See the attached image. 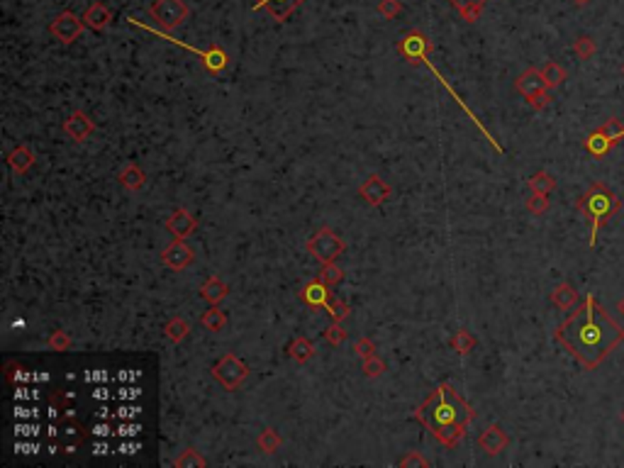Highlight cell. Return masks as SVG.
<instances>
[{"mask_svg": "<svg viewBox=\"0 0 624 468\" xmlns=\"http://www.w3.org/2000/svg\"><path fill=\"white\" fill-rule=\"evenodd\" d=\"M554 337L585 371H595L624 342V327L610 317L595 293H590L585 302L566 317Z\"/></svg>", "mask_w": 624, "mask_h": 468, "instance_id": "6da1fadb", "label": "cell"}, {"mask_svg": "<svg viewBox=\"0 0 624 468\" xmlns=\"http://www.w3.org/2000/svg\"><path fill=\"white\" fill-rule=\"evenodd\" d=\"M420 417L424 420V425L444 441V444H456L464 434V430L471 422V410L459 395L453 393L449 386H442L432 398L427 400V405L420 410Z\"/></svg>", "mask_w": 624, "mask_h": 468, "instance_id": "7a4b0ae2", "label": "cell"}, {"mask_svg": "<svg viewBox=\"0 0 624 468\" xmlns=\"http://www.w3.org/2000/svg\"><path fill=\"white\" fill-rule=\"evenodd\" d=\"M578 210L583 212L588 222H590V247H595L598 234L603 227L610 225L612 217L619 215L622 210V200L612 193L605 183H592L585 193L578 198Z\"/></svg>", "mask_w": 624, "mask_h": 468, "instance_id": "3957f363", "label": "cell"}, {"mask_svg": "<svg viewBox=\"0 0 624 468\" xmlns=\"http://www.w3.org/2000/svg\"><path fill=\"white\" fill-rule=\"evenodd\" d=\"M619 140H624V124L619 118H610L603 127H598L595 132H590L585 140V149L590 151L595 159H603L610 154L612 146L619 144Z\"/></svg>", "mask_w": 624, "mask_h": 468, "instance_id": "277c9868", "label": "cell"}, {"mask_svg": "<svg viewBox=\"0 0 624 468\" xmlns=\"http://www.w3.org/2000/svg\"><path fill=\"white\" fill-rule=\"evenodd\" d=\"M151 15L159 20L161 27L173 30L188 17V8L183 0H156L151 5Z\"/></svg>", "mask_w": 624, "mask_h": 468, "instance_id": "5b68a950", "label": "cell"}, {"mask_svg": "<svg viewBox=\"0 0 624 468\" xmlns=\"http://www.w3.org/2000/svg\"><path fill=\"white\" fill-rule=\"evenodd\" d=\"M80 32H83V20H78L74 12H64L52 22V34L64 44H71Z\"/></svg>", "mask_w": 624, "mask_h": 468, "instance_id": "8992f818", "label": "cell"}, {"mask_svg": "<svg viewBox=\"0 0 624 468\" xmlns=\"http://www.w3.org/2000/svg\"><path fill=\"white\" fill-rule=\"evenodd\" d=\"M515 88H517V91L522 93L527 100H532V98H537V96H541V93L549 91L546 83H544V78H541V71H537V69L524 71V74L517 78V83H515Z\"/></svg>", "mask_w": 624, "mask_h": 468, "instance_id": "52a82bcc", "label": "cell"}, {"mask_svg": "<svg viewBox=\"0 0 624 468\" xmlns=\"http://www.w3.org/2000/svg\"><path fill=\"white\" fill-rule=\"evenodd\" d=\"M310 252L315 254L320 261H332L336 254L342 252V242H339L334 234H330V232H322V234H317V237L310 242Z\"/></svg>", "mask_w": 624, "mask_h": 468, "instance_id": "ba28073f", "label": "cell"}, {"mask_svg": "<svg viewBox=\"0 0 624 468\" xmlns=\"http://www.w3.org/2000/svg\"><path fill=\"white\" fill-rule=\"evenodd\" d=\"M300 3H305V0H254L251 5L263 8V10H268V15H273V20L286 22L288 15L300 5Z\"/></svg>", "mask_w": 624, "mask_h": 468, "instance_id": "9c48e42d", "label": "cell"}, {"mask_svg": "<svg viewBox=\"0 0 624 468\" xmlns=\"http://www.w3.org/2000/svg\"><path fill=\"white\" fill-rule=\"evenodd\" d=\"M480 447L486 449L488 454H500L502 449L507 447V434L495 425L488 427V430L480 434Z\"/></svg>", "mask_w": 624, "mask_h": 468, "instance_id": "30bf717a", "label": "cell"}, {"mask_svg": "<svg viewBox=\"0 0 624 468\" xmlns=\"http://www.w3.org/2000/svg\"><path fill=\"white\" fill-rule=\"evenodd\" d=\"M551 302H554L559 310H573V307L578 305L576 288L568 283H561L559 288H554V293H551Z\"/></svg>", "mask_w": 624, "mask_h": 468, "instance_id": "8fae6325", "label": "cell"}, {"mask_svg": "<svg viewBox=\"0 0 624 468\" xmlns=\"http://www.w3.org/2000/svg\"><path fill=\"white\" fill-rule=\"evenodd\" d=\"M361 193L366 195V200H368V203L378 205V203H383V200L388 198V193H390V190H388V186H385L378 176H371V178H368V181H366V186H363V188H361Z\"/></svg>", "mask_w": 624, "mask_h": 468, "instance_id": "7c38bea8", "label": "cell"}, {"mask_svg": "<svg viewBox=\"0 0 624 468\" xmlns=\"http://www.w3.org/2000/svg\"><path fill=\"white\" fill-rule=\"evenodd\" d=\"M83 22L93 30H103L107 22H110V10H107L103 3H93V5L86 10V15H83Z\"/></svg>", "mask_w": 624, "mask_h": 468, "instance_id": "4fadbf2b", "label": "cell"}, {"mask_svg": "<svg viewBox=\"0 0 624 468\" xmlns=\"http://www.w3.org/2000/svg\"><path fill=\"white\" fill-rule=\"evenodd\" d=\"M191 258H193L191 249L183 247V244H173L171 249H166L164 252V261L169 266H173V269H183V266H188L191 264Z\"/></svg>", "mask_w": 624, "mask_h": 468, "instance_id": "5bb4252c", "label": "cell"}, {"mask_svg": "<svg viewBox=\"0 0 624 468\" xmlns=\"http://www.w3.org/2000/svg\"><path fill=\"white\" fill-rule=\"evenodd\" d=\"M193 227H195V220H193V217L188 215V212H183V210L176 212V215L169 220V230H171L176 237H188V234L193 232Z\"/></svg>", "mask_w": 624, "mask_h": 468, "instance_id": "9a60e30c", "label": "cell"}, {"mask_svg": "<svg viewBox=\"0 0 624 468\" xmlns=\"http://www.w3.org/2000/svg\"><path fill=\"white\" fill-rule=\"evenodd\" d=\"M541 78H544L546 88H559L561 83L566 81V69L556 64V61H549V64L541 69Z\"/></svg>", "mask_w": 624, "mask_h": 468, "instance_id": "2e32d148", "label": "cell"}, {"mask_svg": "<svg viewBox=\"0 0 624 468\" xmlns=\"http://www.w3.org/2000/svg\"><path fill=\"white\" fill-rule=\"evenodd\" d=\"M529 188H532L534 193L549 195L551 190L556 188V178L549 176L546 171H539V173H534V176L529 178Z\"/></svg>", "mask_w": 624, "mask_h": 468, "instance_id": "e0dca14e", "label": "cell"}, {"mask_svg": "<svg viewBox=\"0 0 624 468\" xmlns=\"http://www.w3.org/2000/svg\"><path fill=\"white\" fill-rule=\"evenodd\" d=\"M573 49H576L578 59L588 61L592 54H595V49H598V44H595V39H592V37H588V34H583V37H578V39H576V44H573Z\"/></svg>", "mask_w": 624, "mask_h": 468, "instance_id": "ac0fdd59", "label": "cell"}, {"mask_svg": "<svg viewBox=\"0 0 624 468\" xmlns=\"http://www.w3.org/2000/svg\"><path fill=\"white\" fill-rule=\"evenodd\" d=\"M451 3L459 8L461 12H464V17H469V20H475L486 0H451Z\"/></svg>", "mask_w": 624, "mask_h": 468, "instance_id": "d6986e66", "label": "cell"}, {"mask_svg": "<svg viewBox=\"0 0 624 468\" xmlns=\"http://www.w3.org/2000/svg\"><path fill=\"white\" fill-rule=\"evenodd\" d=\"M66 129H69V132L76 137V140H83V137L91 132V122H86V118H83V115H78V124H76V118H71V122L66 124Z\"/></svg>", "mask_w": 624, "mask_h": 468, "instance_id": "ffe728a7", "label": "cell"}, {"mask_svg": "<svg viewBox=\"0 0 624 468\" xmlns=\"http://www.w3.org/2000/svg\"><path fill=\"white\" fill-rule=\"evenodd\" d=\"M546 208H549V200H546V195H541V193H534L532 198L527 200V210L532 212V215H544Z\"/></svg>", "mask_w": 624, "mask_h": 468, "instance_id": "44dd1931", "label": "cell"}, {"mask_svg": "<svg viewBox=\"0 0 624 468\" xmlns=\"http://www.w3.org/2000/svg\"><path fill=\"white\" fill-rule=\"evenodd\" d=\"M308 300L315 302V305L325 302V288H322V285H310V288H308Z\"/></svg>", "mask_w": 624, "mask_h": 468, "instance_id": "7402d4cb", "label": "cell"}, {"mask_svg": "<svg viewBox=\"0 0 624 468\" xmlns=\"http://www.w3.org/2000/svg\"><path fill=\"white\" fill-rule=\"evenodd\" d=\"M380 12H383L385 17L398 15V12H400V3H398V0H383V3H380Z\"/></svg>", "mask_w": 624, "mask_h": 468, "instance_id": "603a6c76", "label": "cell"}, {"mask_svg": "<svg viewBox=\"0 0 624 468\" xmlns=\"http://www.w3.org/2000/svg\"><path fill=\"white\" fill-rule=\"evenodd\" d=\"M549 102H551V96H549V93H541V96L532 98V100H529V105H532L534 110H541V108H546Z\"/></svg>", "mask_w": 624, "mask_h": 468, "instance_id": "cb8c5ba5", "label": "cell"}, {"mask_svg": "<svg viewBox=\"0 0 624 468\" xmlns=\"http://www.w3.org/2000/svg\"><path fill=\"white\" fill-rule=\"evenodd\" d=\"M617 312H619V315H622V317H624V298L617 302Z\"/></svg>", "mask_w": 624, "mask_h": 468, "instance_id": "d4e9b609", "label": "cell"}, {"mask_svg": "<svg viewBox=\"0 0 624 468\" xmlns=\"http://www.w3.org/2000/svg\"><path fill=\"white\" fill-rule=\"evenodd\" d=\"M573 3H576V5H588L590 0H573Z\"/></svg>", "mask_w": 624, "mask_h": 468, "instance_id": "484cf974", "label": "cell"}, {"mask_svg": "<svg viewBox=\"0 0 624 468\" xmlns=\"http://www.w3.org/2000/svg\"><path fill=\"white\" fill-rule=\"evenodd\" d=\"M622 76H624V66H622Z\"/></svg>", "mask_w": 624, "mask_h": 468, "instance_id": "4316f807", "label": "cell"}, {"mask_svg": "<svg viewBox=\"0 0 624 468\" xmlns=\"http://www.w3.org/2000/svg\"><path fill=\"white\" fill-rule=\"evenodd\" d=\"M622 422H624V412H622Z\"/></svg>", "mask_w": 624, "mask_h": 468, "instance_id": "83f0119b", "label": "cell"}]
</instances>
